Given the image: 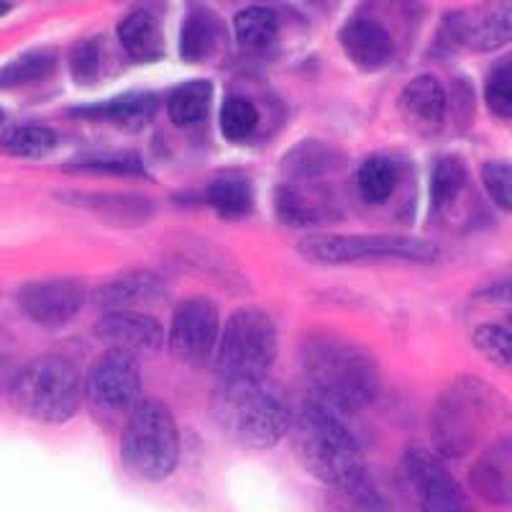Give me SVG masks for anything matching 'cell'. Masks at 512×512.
<instances>
[{"label": "cell", "mask_w": 512, "mask_h": 512, "mask_svg": "<svg viewBox=\"0 0 512 512\" xmlns=\"http://www.w3.org/2000/svg\"><path fill=\"white\" fill-rule=\"evenodd\" d=\"M400 108L420 134L441 131L448 111V95L436 75H418L405 85L400 95Z\"/></svg>", "instance_id": "d6986e66"}, {"label": "cell", "mask_w": 512, "mask_h": 512, "mask_svg": "<svg viewBox=\"0 0 512 512\" xmlns=\"http://www.w3.org/2000/svg\"><path fill=\"white\" fill-rule=\"evenodd\" d=\"M210 408L221 431L251 451L277 446L292 428L290 405L267 379L221 382L213 392Z\"/></svg>", "instance_id": "3957f363"}, {"label": "cell", "mask_w": 512, "mask_h": 512, "mask_svg": "<svg viewBox=\"0 0 512 512\" xmlns=\"http://www.w3.org/2000/svg\"><path fill=\"white\" fill-rule=\"evenodd\" d=\"M221 21L208 8H192L180 31V57L190 64L205 62L221 44Z\"/></svg>", "instance_id": "cb8c5ba5"}, {"label": "cell", "mask_w": 512, "mask_h": 512, "mask_svg": "<svg viewBox=\"0 0 512 512\" xmlns=\"http://www.w3.org/2000/svg\"><path fill=\"white\" fill-rule=\"evenodd\" d=\"M95 336L108 349L126 351L131 356L157 354L167 344V331L154 315L141 310H121V313H105L95 326Z\"/></svg>", "instance_id": "5bb4252c"}, {"label": "cell", "mask_w": 512, "mask_h": 512, "mask_svg": "<svg viewBox=\"0 0 512 512\" xmlns=\"http://www.w3.org/2000/svg\"><path fill=\"white\" fill-rule=\"evenodd\" d=\"M70 116L85 118V121H103L111 126L136 134L141 128L152 123L157 116V98L152 93H126L118 98L103 100V103L85 105V108H75Z\"/></svg>", "instance_id": "ffe728a7"}, {"label": "cell", "mask_w": 512, "mask_h": 512, "mask_svg": "<svg viewBox=\"0 0 512 512\" xmlns=\"http://www.w3.org/2000/svg\"><path fill=\"white\" fill-rule=\"evenodd\" d=\"M118 44L131 62L152 64L164 57V34L157 18L144 8L126 13L118 24Z\"/></svg>", "instance_id": "7402d4cb"}, {"label": "cell", "mask_w": 512, "mask_h": 512, "mask_svg": "<svg viewBox=\"0 0 512 512\" xmlns=\"http://www.w3.org/2000/svg\"><path fill=\"white\" fill-rule=\"evenodd\" d=\"M292 441L305 472L320 484L341 492H364L367 461L351 431L333 410L308 400L292 413Z\"/></svg>", "instance_id": "7a4b0ae2"}, {"label": "cell", "mask_w": 512, "mask_h": 512, "mask_svg": "<svg viewBox=\"0 0 512 512\" xmlns=\"http://www.w3.org/2000/svg\"><path fill=\"white\" fill-rule=\"evenodd\" d=\"M466 182H469V169L466 162L456 154H446V157L436 159L431 169V180H428V198H431L433 213H443L459 200L464 192Z\"/></svg>", "instance_id": "4316f807"}, {"label": "cell", "mask_w": 512, "mask_h": 512, "mask_svg": "<svg viewBox=\"0 0 512 512\" xmlns=\"http://www.w3.org/2000/svg\"><path fill=\"white\" fill-rule=\"evenodd\" d=\"M70 72L80 85H90L100 72V41L82 39L70 52Z\"/></svg>", "instance_id": "8d00e7d4"}, {"label": "cell", "mask_w": 512, "mask_h": 512, "mask_svg": "<svg viewBox=\"0 0 512 512\" xmlns=\"http://www.w3.org/2000/svg\"><path fill=\"white\" fill-rule=\"evenodd\" d=\"M54 70H57V57L52 52H44V49H34V52L21 54V57L0 67V90L36 85V82L52 77Z\"/></svg>", "instance_id": "4dcf8cb0"}, {"label": "cell", "mask_w": 512, "mask_h": 512, "mask_svg": "<svg viewBox=\"0 0 512 512\" xmlns=\"http://www.w3.org/2000/svg\"><path fill=\"white\" fill-rule=\"evenodd\" d=\"M233 34L246 52H264L277 41L280 16L267 6H249L233 18Z\"/></svg>", "instance_id": "484cf974"}, {"label": "cell", "mask_w": 512, "mask_h": 512, "mask_svg": "<svg viewBox=\"0 0 512 512\" xmlns=\"http://www.w3.org/2000/svg\"><path fill=\"white\" fill-rule=\"evenodd\" d=\"M121 464L136 482L157 484L169 479L180 464V431L175 415L162 400L146 397L121 428Z\"/></svg>", "instance_id": "277c9868"}, {"label": "cell", "mask_w": 512, "mask_h": 512, "mask_svg": "<svg viewBox=\"0 0 512 512\" xmlns=\"http://www.w3.org/2000/svg\"><path fill=\"white\" fill-rule=\"evenodd\" d=\"M85 395L98 415L128 418V413L141 402L139 359L116 349L100 354L85 382Z\"/></svg>", "instance_id": "9c48e42d"}, {"label": "cell", "mask_w": 512, "mask_h": 512, "mask_svg": "<svg viewBox=\"0 0 512 512\" xmlns=\"http://www.w3.org/2000/svg\"><path fill=\"white\" fill-rule=\"evenodd\" d=\"M67 172L100 177H146L144 162L136 154H93L70 162Z\"/></svg>", "instance_id": "d6a6232c"}, {"label": "cell", "mask_w": 512, "mask_h": 512, "mask_svg": "<svg viewBox=\"0 0 512 512\" xmlns=\"http://www.w3.org/2000/svg\"><path fill=\"white\" fill-rule=\"evenodd\" d=\"M213 103V85L208 80H187L169 93L167 113L180 128L198 126L208 118Z\"/></svg>", "instance_id": "d4e9b609"}, {"label": "cell", "mask_w": 512, "mask_h": 512, "mask_svg": "<svg viewBox=\"0 0 512 512\" xmlns=\"http://www.w3.org/2000/svg\"><path fill=\"white\" fill-rule=\"evenodd\" d=\"M497 408L495 387L477 377H459L438 395L431 410V441L441 459H461L482 438Z\"/></svg>", "instance_id": "8992f818"}, {"label": "cell", "mask_w": 512, "mask_h": 512, "mask_svg": "<svg viewBox=\"0 0 512 512\" xmlns=\"http://www.w3.org/2000/svg\"><path fill=\"white\" fill-rule=\"evenodd\" d=\"M443 29L459 47L489 54L512 44V3L454 8L443 16Z\"/></svg>", "instance_id": "7c38bea8"}, {"label": "cell", "mask_w": 512, "mask_h": 512, "mask_svg": "<svg viewBox=\"0 0 512 512\" xmlns=\"http://www.w3.org/2000/svg\"><path fill=\"white\" fill-rule=\"evenodd\" d=\"M11 11H13L11 3H0V18L6 16V13H11Z\"/></svg>", "instance_id": "f35d334b"}, {"label": "cell", "mask_w": 512, "mask_h": 512, "mask_svg": "<svg viewBox=\"0 0 512 512\" xmlns=\"http://www.w3.org/2000/svg\"><path fill=\"white\" fill-rule=\"evenodd\" d=\"M477 297L489 300V303L512 305V274H507V277H502V280H495V282H489V285L479 287Z\"/></svg>", "instance_id": "74e56055"}, {"label": "cell", "mask_w": 512, "mask_h": 512, "mask_svg": "<svg viewBox=\"0 0 512 512\" xmlns=\"http://www.w3.org/2000/svg\"><path fill=\"white\" fill-rule=\"evenodd\" d=\"M164 300H167V287L157 274L146 269H128V272L116 274L113 280L93 292V305L103 315L139 310L144 305H159Z\"/></svg>", "instance_id": "9a60e30c"}, {"label": "cell", "mask_w": 512, "mask_h": 512, "mask_svg": "<svg viewBox=\"0 0 512 512\" xmlns=\"http://www.w3.org/2000/svg\"><path fill=\"white\" fill-rule=\"evenodd\" d=\"M484 105L500 121L512 118V62L502 59L492 70L487 72L484 80Z\"/></svg>", "instance_id": "e575fe53"}, {"label": "cell", "mask_w": 512, "mask_h": 512, "mask_svg": "<svg viewBox=\"0 0 512 512\" xmlns=\"http://www.w3.org/2000/svg\"><path fill=\"white\" fill-rule=\"evenodd\" d=\"M303 369L315 400L333 413H361L382 390L374 356L336 333L315 331L305 338Z\"/></svg>", "instance_id": "6da1fadb"}, {"label": "cell", "mask_w": 512, "mask_h": 512, "mask_svg": "<svg viewBox=\"0 0 512 512\" xmlns=\"http://www.w3.org/2000/svg\"><path fill=\"white\" fill-rule=\"evenodd\" d=\"M297 251L313 264L413 262L433 264L441 259L436 244L400 233H313L297 244Z\"/></svg>", "instance_id": "52a82bcc"}, {"label": "cell", "mask_w": 512, "mask_h": 512, "mask_svg": "<svg viewBox=\"0 0 512 512\" xmlns=\"http://www.w3.org/2000/svg\"><path fill=\"white\" fill-rule=\"evenodd\" d=\"M218 126H221V134L231 144H241V141L251 139L256 134L259 111H256V105L249 98L233 95V98L223 100L221 113H218Z\"/></svg>", "instance_id": "1f68e13d"}, {"label": "cell", "mask_w": 512, "mask_h": 512, "mask_svg": "<svg viewBox=\"0 0 512 512\" xmlns=\"http://www.w3.org/2000/svg\"><path fill=\"white\" fill-rule=\"evenodd\" d=\"M57 149V131L41 123H21L0 134V152L16 159H41Z\"/></svg>", "instance_id": "83f0119b"}, {"label": "cell", "mask_w": 512, "mask_h": 512, "mask_svg": "<svg viewBox=\"0 0 512 512\" xmlns=\"http://www.w3.org/2000/svg\"><path fill=\"white\" fill-rule=\"evenodd\" d=\"M203 198L205 205H210L218 216L228 218V221L244 218L251 210V205H254L249 182L239 175H221L216 180H210Z\"/></svg>", "instance_id": "f1b7e54d"}, {"label": "cell", "mask_w": 512, "mask_h": 512, "mask_svg": "<svg viewBox=\"0 0 512 512\" xmlns=\"http://www.w3.org/2000/svg\"><path fill=\"white\" fill-rule=\"evenodd\" d=\"M397 187V167L390 157L374 154L356 169V190L367 203L382 205L392 198Z\"/></svg>", "instance_id": "f546056e"}, {"label": "cell", "mask_w": 512, "mask_h": 512, "mask_svg": "<svg viewBox=\"0 0 512 512\" xmlns=\"http://www.w3.org/2000/svg\"><path fill=\"white\" fill-rule=\"evenodd\" d=\"M274 210L290 228H315L338 218L336 200L328 195V190H310L305 182L292 180L274 192Z\"/></svg>", "instance_id": "ac0fdd59"}, {"label": "cell", "mask_w": 512, "mask_h": 512, "mask_svg": "<svg viewBox=\"0 0 512 512\" xmlns=\"http://www.w3.org/2000/svg\"><path fill=\"white\" fill-rule=\"evenodd\" d=\"M64 200L75 208L90 210L103 221L116 226H139L154 216V203L141 195H126V192H70Z\"/></svg>", "instance_id": "44dd1931"}, {"label": "cell", "mask_w": 512, "mask_h": 512, "mask_svg": "<svg viewBox=\"0 0 512 512\" xmlns=\"http://www.w3.org/2000/svg\"><path fill=\"white\" fill-rule=\"evenodd\" d=\"M469 487L492 507L512 505V436L497 438L469 469Z\"/></svg>", "instance_id": "2e32d148"}, {"label": "cell", "mask_w": 512, "mask_h": 512, "mask_svg": "<svg viewBox=\"0 0 512 512\" xmlns=\"http://www.w3.org/2000/svg\"><path fill=\"white\" fill-rule=\"evenodd\" d=\"M341 49L361 72H379L395 57V39L374 18H351L338 34Z\"/></svg>", "instance_id": "e0dca14e"}, {"label": "cell", "mask_w": 512, "mask_h": 512, "mask_svg": "<svg viewBox=\"0 0 512 512\" xmlns=\"http://www.w3.org/2000/svg\"><path fill=\"white\" fill-rule=\"evenodd\" d=\"M402 474L418 497L420 512H477L469 492L431 451L408 448L402 456Z\"/></svg>", "instance_id": "30bf717a"}, {"label": "cell", "mask_w": 512, "mask_h": 512, "mask_svg": "<svg viewBox=\"0 0 512 512\" xmlns=\"http://www.w3.org/2000/svg\"><path fill=\"white\" fill-rule=\"evenodd\" d=\"M482 187L497 210L512 216V164L505 159H487L482 164Z\"/></svg>", "instance_id": "d590c367"}, {"label": "cell", "mask_w": 512, "mask_h": 512, "mask_svg": "<svg viewBox=\"0 0 512 512\" xmlns=\"http://www.w3.org/2000/svg\"><path fill=\"white\" fill-rule=\"evenodd\" d=\"M341 154L328 146L326 141H300L285 154L282 159V169H285V175L295 182H310V180H320L328 172H336L341 167Z\"/></svg>", "instance_id": "603a6c76"}, {"label": "cell", "mask_w": 512, "mask_h": 512, "mask_svg": "<svg viewBox=\"0 0 512 512\" xmlns=\"http://www.w3.org/2000/svg\"><path fill=\"white\" fill-rule=\"evenodd\" d=\"M221 328L216 305L208 297H187L172 313L167 333L169 351L190 367H200L216 354Z\"/></svg>", "instance_id": "8fae6325"}, {"label": "cell", "mask_w": 512, "mask_h": 512, "mask_svg": "<svg viewBox=\"0 0 512 512\" xmlns=\"http://www.w3.org/2000/svg\"><path fill=\"white\" fill-rule=\"evenodd\" d=\"M85 285L72 277H54V280H34L18 287V310L36 323V326L57 331L80 315L85 305Z\"/></svg>", "instance_id": "4fadbf2b"}, {"label": "cell", "mask_w": 512, "mask_h": 512, "mask_svg": "<svg viewBox=\"0 0 512 512\" xmlns=\"http://www.w3.org/2000/svg\"><path fill=\"white\" fill-rule=\"evenodd\" d=\"M277 326L262 308H241L221 328L216 369L221 382L267 379L277 359Z\"/></svg>", "instance_id": "ba28073f"}, {"label": "cell", "mask_w": 512, "mask_h": 512, "mask_svg": "<svg viewBox=\"0 0 512 512\" xmlns=\"http://www.w3.org/2000/svg\"><path fill=\"white\" fill-rule=\"evenodd\" d=\"M3 121H6V113L0 111V123H3Z\"/></svg>", "instance_id": "ab89813d"}, {"label": "cell", "mask_w": 512, "mask_h": 512, "mask_svg": "<svg viewBox=\"0 0 512 512\" xmlns=\"http://www.w3.org/2000/svg\"><path fill=\"white\" fill-rule=\"evenodd\" d=\"M13 408L24 418L44 425H62L77 415L85 384L70 359L44 354L18 369L8 384Z\"/></svg>", "instance_id": "5b68a950"}, {"label": "cell", "mask_w": 512, "mask_h": 512, "mask_svg": "<svg viewBox=\"0 0 512 512\" xmlns=\"http://www.w3.org/2000/svg\"><path fill=\"white\" fill-rule=\"evenodd\" d=\"M472 344L489 364L512 369V331L505 323H482L472 331Z\"/></svg>", "instance_id": "836d02e7"}]
</instances>
